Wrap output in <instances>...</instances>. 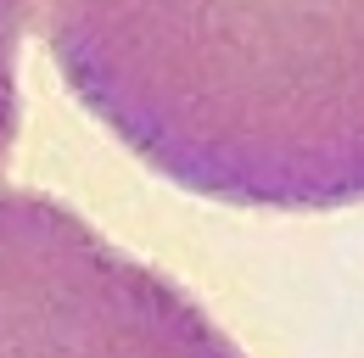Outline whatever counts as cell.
<instances>
[{
    "label": "cell",
    "instance_id": "obj_3",
    "mask_svg": "<svg viewBox=\"0 0 364 358\" xmlns=\"http://www.w3.org/2000/svg\"><path fill=\"white\" fill-rule=\"evenodd\" d=\"M34 40L28 6L0 0V185L11 179V151L23 134V45Z\"/></svg>",
    "mask_w": 364,
    "mask_h": 358
},
{
    "label": "cell",
    "instance_id": "obj_2",
    "mask_svg": "<svg viewBox=\"0 0 364 358\" xmlns=\"http://www.w3.org/2000/svg\"><path fill=\"white\" fill-rule=\"evenodd\" d=\"M0 358H247L208 303L46 190L0 185Z\"/></svg>",
    "mask_w": 364,
    "mask_h": 358
},
{
    "label": "cell",
    "instance_id": "obj_1",
    "mask_svg": "<svg viewBox=\"0 0 364 358\" xmlns=\"http://www.w3.org/2000/svg\"><path fill=\"white\" fill-rule=\"evenodd\" d=\"M146 174L247 213L364 207V0H23Z\"/></svg>",
    "mask_w": 364,
    "mask_h": 358
}]
</instances>
